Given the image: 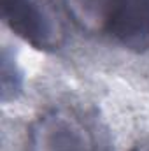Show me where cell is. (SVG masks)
I'll return each instance as SVG.
<instances>
[{"instance_id": "cell-1", "label": "cell", "mask_w": 149, "mask_h": 151, "mask_svg": "<svg viewBox=\"0 0 149 151\" xmlns=\"http://www.w3.org/2000/svg\"><path fill=\"white\" fill-rule=\"evenodd\" d=\"M5 27L39 51H58L67 40L63 18L53 0H0Z\"/></svg>"}, {"instance_id": "cell-2", "label": "cell", "mask_w": 149, "mask_h": 151, "mask_svg": "<svg viewBox=\"0 0 149 151\" xmlns=\"http://www.w3.org/2000/svg\"><path fill=\"white\" fill-rule=\"evenodd\" d=\"M27 151H97L90 127L65 107H53L37 116L28 130Z\"/></svg>"}, {"instance_id": "cell-3", "label": "cell", "mask_w": 149, "mask_h": 151, "mask_svg": "<svg viewBox=\"0 0 149 151\" xmlns=\"http://www.w3.org/2000/svg\"><path fill=\"white\" fill-rule=\"evenodd\" d=\"M102 35L130 51H148L149 0H111Z\"/></svg>"}, {"instance_id": "cell-4", "label": "cell", "mask_w": 149, "mask_h": 151, "mask_svg": "<svg viewBox=\"0 0 149 151\" xmlns=\"http://www.w3.org/2000/svg\"><path fill=\"white\" fill-rule=\"evenodd\" d=\"M111 0H63L67 14L88 34H104Z\"/></svg>"}, {"instance_id": "cell-5", "label": "cell", "mask_w": 149, "mask_h": 151, "mask_svg": "<svg viewBox=\"0 0 149 151\" xmlns=\"http://www.w3.org/2000/svg\"><path fill=\"white\" fill-rule=\"evenodd\" d=\"M23 88V74L16 63V60L9 58L7 49H4L2 55V100L7 102L11 99H16L18 93Z\"/></svg>"}, {"instance_id": "cell-6", "label": "cell", "mask_w": 149, "mask_h": 151, "mask_svg": "<svg viewBox=\"0 0 149 151\" xmlns=\"http://www.w3.org/2000/svg\"><path fill=\"white\" fill-rule=\"evenodd\" d=\"M130 151H149V139H146V141H140L139 144H135V146H133Z\"/></svg>"}]
</instances>
